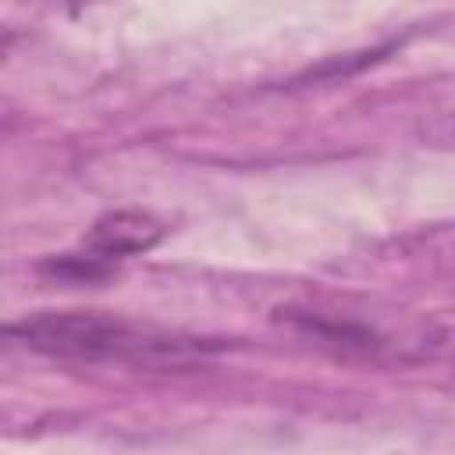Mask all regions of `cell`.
<instances>
[{
	"label": "cell",
	"instance_id": "obj_2",
	"mask_svg": "<svg viewBox=\"0 0 455 455\" xmlns=\"http://www.w3.org/2000/svg\"><path fill=\"white\" fill-rule=\"evenodd\" d=\"M164 235V220H156L149 210H110L85 231L78 249L43 259L39 270L64 281H100L117 263L149 252Z\"/></svg>",
	"mask_w": 455,
	"mask_h": 455
},
{
	"label": "cell",
	"instance_id": "obj_1",
	"mask_svg": "<svg viewBox=\"0 0 455 455\" xmlns=\"http://www.w3.org/2000/svg\"><path fill=\"white\" fill-rule=\"evenodd\" d=\"M7 338L53 359L75 363H132V366H167L206 355L220 348L210 338L167 331L156 323L128 320L100 309H46L7 323Z\"/></svg>",
	"mask_w": 455,
	"mask_h": 455
}]
</instances>
